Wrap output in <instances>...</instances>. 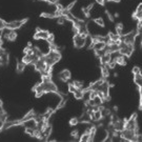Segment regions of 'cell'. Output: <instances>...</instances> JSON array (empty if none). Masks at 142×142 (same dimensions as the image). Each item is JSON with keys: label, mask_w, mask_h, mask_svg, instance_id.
I'll use <instances>...</instances> for the list:
<instances>
[{"label": "cell", "mask_w": 142, "mask_h": 142, "mask_svg": "<svg viewBox=\"0 0 142 142\" xmlns=\"http://www.w3.org/2000/svg\"><path fill=\"white\" fill-rule=\"evenodd\" d=\"M116 64H117V63H116V61H115V60H114V59H113V60H112V61H111V62H109V63H108V68H109V69H111V68H115V66H116Z\"/></svg>", "instance_id": "36"}, {"label": "cell", "mask_w": 142, "mask_h": 142, "mask_svg": "<svg viewBox=\"0 0 142 142\" xmlns=\"http://www.w3.org/2000/svg\"><path fill=\"white\" fill-rule=\"evenodd\" d=\"M17 37H18V34H17L16 30H12L10 32V34H8L7 40V41H10V42H13V41H15V40L17 39Z\"/></svg>", "instance_id": "17"}, {"label": "cell", "mask_w": 142, "mask_h": 142, "mask_svg": "<svg viewBox=\"0 0 142 142\" xmlns=\"http://www.w3.org/2000/svg\"><path fill=\"white\" fill-rule=\"evenodd\" d=\"M133 18L138 20V21H141L142 20V11H137L136 10V12L133 14Z\"/></svg>", "instance_id": "25"}, {"label": "cell", "mask_w": 142, "mask_h": 142, "mask_svg": "<svg viewBox=\"0 0 142 142\" xmlns=\"http://www.w3.org/2000/svg\"><path fill=\"white\" fill-rule=\"evenodd\" d=\"M68 92L69 93H72V94H74V93L75 92H76L77 91V88H76V86H75L74 85V83L73 82H72V83H68Z\"/></svg>", "instance_id": "29"}, {"label": "cell", "mask_w": 142, "mask_h": 142, "mask_svg": "<svg viewBox=\"0 0 142 142\" xmlns=\"http://www.w3.org/2000/svg\"><path fill=\"white\" fill-rule=\"evenodd\" d=\"M102 119H103V116H102L101 111H98V112L94 113V116H93V121H100Z\"/></svg>", "instance_id": "22"}, {"label": "cell", "mask_w": 142, "mask_h": 142, "mask_svg": "<svg viewBox=\"0 0 142 142\" xmlns=\"http://www.w3.org/2000/svg\"><path fill=\"white\" fill-rule=\"evenodd\" d=\"M115 28H116V33L119 34V35H122V32H123V28H124V25L122 22H118L117 24L115 25Z\"/></svg>", "instance_id": "21"}, {"label": "cell", "mask_w": 142, "mask_h": 142, "mask_svg": "<svg viewBox=\"0 0 142 142\" xmlns=\"http://www.w3.org/2000/svg\"><path fill=\"white\" fill-rule=\"evenodd\" d=\"M43 88H44L45 93H57V86L52 80L47 82H43Z\"/></svg>", "instance_id": "8"}, {"label": "cell", "mask_w": 142, "mask_h": 142, "mask_svg": "<svg viewBox=\"0 0 142 142\" xmlns=\"http://www.w3.org/2000/svg\"><path fill=\"white\" fill-rule=\"evenodd\" d=\"M135 51V44H126V43H123L120 45V50H119V53L123 56H126V57H131L132 54L134 53Z\"/></svg>", "instance_id": "2"}, {"label": "cell", "mask_w": 142, "mask_h": 142, "mask_svg": "<svg viewBox=\"0 0 142 142\" xmlns=\"http://www.w3.org/2000/svg\"><path fill=\"white\" fill-rule=\"evenodd\" d=\"M139 35L137 28L135 31H132L131 33L125 34V35H121V40H122L123 43H126V44H135L136 42V37Z\"/></svg>", "instance_id": "1"}, {"label": "cell", "mask_w": 142, "mask_h": 142, "mask_svg": "<svg viewBox=\"0 0 142 142\" xmlns=\"http://www.w3.org/2000/svg\"><path fill=\"white\" fill-rule=\"evenodd\" d=\"M105 50H106V53L114 54V53H117V52H119L120 45H118L117 43H114V44H112V45H106Z\"/></svg>", "instance_id": "10"}, {"label": "cell", "mask_w": 142, "mask_h": 142, "mask_svg": "<svg viewBox=\"0 0 142 142\" xmlns=\"http://www.w3.org/2000/svg\"><path fill=\"white\" fill-rule=\"evenodd\" d=\"M108 1H111V2H120L121 0H108Z\"/></svg>", "instance_id": "44"}, {"label": "cell", "mask_w": 142, "mask_h": 142, "mask_svg": "<svg viewBox=\"0 0 142 142\" xmlns=\"http://www.w3.org/2000/svg\"><path fill=\"white\" fill-rule=\"evenodd\" d=\"M0 106H3V105H2V101H1V99H0Z\"/></svg>", "instance_id": "47"}, {"label": "cell", "mask_w": 142, "mask_h": 142, "mask_svg": "<svg viewBox=\"0 0 142 142\" xmlns=\"http://www.w3.org/2000/svg\"><path fill=\"white\" fill-rule=\"evenodd\" d=\"M136 141H142V135L139 133L136 134Z\"/></svg>", "instance_id": "38"}, {"label": "cell", "mask_w": 142, "mask_h": 142, "mask_svg": "<svg viewBox=\"0 0 142 142\" xmlns=\"http://www.w3.org/2000/svg\"><path fill=\"white\" fill-rule=\"evenodd\" d=\"M35 117H36V115H35L34 109H31V111L28 112L27 115H24V117L21 119L22 124H23V122H25V121H27V120H30V119H33V118H35Z\"/></svg>", "instance_id": "15"}, {"label": "cell", "mask_w": 142, "mask_h": 142, "mask_svg": "<svg viewBox=\"0 0 142 142\" xmlns=\"http://www.w3.org/2000/svg\"><path fill=\"white\" fill-rule=\"evenodd\" d=\"M47 41H48V44H53V43L55 42V36H54V34L50 33V35H48V38H47Z\"/></svg>", "instance_id": "33"}, {"label": "cell", "mask_w": 142, "mask_h": 142, "mask_svg": "<svg viewBox=\"0 0 142 142\" xmlns=\"http://www.w3.org/2000/svg\"><path fill=\"white\" fill-rule=\"evenodd\" d=\"M7 27V22L4 21V20H2L0 18V30H3V28Z\"/></svg>", "instance_id": "37"}, {"label": "cell", "mask_w": 142, "mask_h": 142, "mask_svg": "<svg viewBox=\"0 0 142 142\" xmlns=\"http://www.w3.org/2000/svg\"><path fill=\"white\" fill-rule=\"evenodd\" d=\"M68 123H69V125L71 126H76L78 123H79V119L76 117H73V118H71V120L68 121Z\"/></svg>", "instance_id": "27"}, {"label": "cell", "mask_w": 142, "mask_h": 142, "mask_svg": "<svg viewBox=\"0 0 142 142\" xmlns=\"http://www.w3.org/2000/svg\"><path fill=\"white\" fill-rule=\"evenodd\" d=\"M78 134H79V131H78V129H75V131H72L71 136H72L73 138L77 139V138H78Z\"/></svg>", "instance_id": "35"}, {"label": "cell", "mask_w": 142, "mask_h": 142, "mask_svg": "<svg viewBox=\"0 0 142 142\" xmlns=\"http://www.w3.org/2000/svg\"><path fill=\"white\" fill-rule=\"evenodd\" d=\"M86 44V39L82 38L80 36V34H75L74 35V45L77 48H81Z\"/></svg>", "instance_id": "7"}, {"label": "cell", "mask_w": 142, "mask_h": 142, "mask_svg": "<svg viewBox=\"0 0 142 142\" xmlns=\"http://www.w3.org/2000/svg\"><path fill=\"white\" fill-rule=\"evenodd\" d=\"M132 72H133V74H134V76L141 74V69H140V68H138V66H134L132 69Z\"/></svg>", "instance_id": "32"}, {"label": "cell", "mask_w": 142, "mask_h": 142, "mask_svg": "<svg viewBox=\"0 0 142 142\" xmlns=\"http://www.w3.org/2000/svg\"><path fill=\"white\" fill-rule=\"evenodd\" d=\"M114 77H118V73H115L114 74Z\"/></svg>", "instance_id": "46"}, {"label": "cell", "mask_w": 142, "mask_h": 142, "mask_svg": "<svg viewBox=\"0 0 142 142\" xmlns=\"http://www.w3.org/2000/svg\"><path fill=\"white\" fill-rule=\"evenodd\" d=\"M96 1H97L100 5H104V3H105V0H96Z\"/></svg>", "instance_id": "40"}, {"label": "cell", "mask_w": 142, "mask_h": 142, "mask_svg": "<svg viewBox=\"0 0 142 142\" xmlns=\"http://www.w3.org/2000/svg\"><path fill=\"white\" fill-rule=\"evenodd\" d=\"M34 59H35V55H24L21 61L24 64H33Z\"/></svg>", "instance_id": "13"}, {"label": "cell", "mask_w": 142, "mask_h": 142, "mask_svg": "<svg viewBox=\"0 0 142 142\" xmlns=\"http://www.w3.org/2000/svg\"><path fill=\"white\" fill-rule=\"evenodd\" d=\"M25 65H27V64H24L22 61H19L16 64V71L18 72V73H22V72L25 69Z\"/></svg>", "instance_id": "23"}, {"label": "cell", "mask_w": 142, "mask_h": 142, "mask_svg": "<svg viewBox=\"0 0 142 142\" xmlns=\"http://www.w3.org/2000/svg\"><path fill=\"white\" fill-rule=\"evenodd\" d=\"M137 11H142V3H139V5L137 7Z\"/></svg>", "instance_id": "41"}, {"label": "cell", "mask_w": 142, "mask_h": 142, "mask_svg": "<svg viewBox=\"0 0 142 142\" xmlns=\"http://www.w3.org/2000/svg\"><path fill=\"white\" fill-rule=\"evenodd\" d=\"M113 109H114V112H117L118 111V106L117 105H114V106H113Z\"/></svg>", "instance_id": "42"}, {"label": "cell", "mask_w": 142, "mask_h": 142, "mask_svg": "<svg viewBox=\"0 0 142 142\" xmlns=\"http://www.w3.org/2000/svg\"><path fill=\"white\" fill-rule=\"evenodd\" d=\"M93 21L96 23V24L99 25V27H105V23H104V20H103L102 17H98V18L93 19Z\"/></svg>", "instance_id": "24"}, {"label": "cell", "mask_w": 142, "mask_h": 142, "mask_svg": "<svg viewBox=\"0 0 142 142\" xmlns=\"http://www.w3.org/2000/svg\"><path fill=\"white\" fill-rule=\"evenodd\" d=\"M106 47V43L104 41H101V42H97L95 43V44H93V48H94V51H101L103 50V48Z\"/></svg>", "instance_id": "16"}, {"label": "cell", "mask_w": 142, "mask_h": 142, "mask_svg": "<svg viewBox=\"0 0 142 142\" xmlns=\"http://www.w3.org/2000/svg\"><path fill=\"white\" fill-rule=\"evenodd\" d=\"M71 77H72V74L68 69H63V71H61L59 73V79L61 81H63V82L68 81L69 79H71Z\"/></svg>", "instance_id": "9"}, {"label": "cell", "mask_w": 142, "mask_h": 142, "mask_svg": "<svg viewBox=\"0 0 142 142\" xmlns=\"http://www.w3.org/2000/svg\"><path fill=\"white\" fill-rule=\"evenodd\" d=\"M108 37L109 39H112L113 41H115V42H117L118 40H119L120 38H121V35H119V34H114V33H112V32H109L108 33Z\"/></svg>", "instance_id": "20"}, {"label": "cell", "mask_w": 142, "mask_h": 142, "mask_svg": "<svg viewBox=\"0 0 142 142\" xmlns=\"http://www.w3.org/2000/svg\"><path fill=\"white\" fill-rule=\"evenodd\" d=\"M27 46L32 47V46H33V42H32V41H28V42H27Z\"/></svg>", "instance_id": "43"}, {"label": "cell", "mask_w": 142, "mask_h": 142, "mask_svg": "<svg viewBox=\"0 0 142 142\" xmlns=\"http://www.w3.org/2000/svg\"><path fill=\"white\" fill-rule=\"evenodd\" d=\"M139 109L142 111V91H140V103H139Z\"/></svg>", "instance_id": "39"}, {"label": "cell", "mask_w": 142, "mask_h": 142, "mask_svg": "<svg viewBox=\"0 0 142 142\" xmlns=\"http://www.w3.org/2000/svg\"><path fill=\"white\" fill-rule=\"evenodd\" d=\"M114 60L116 61V63L119 65H126V60H125V56L121 55L119 53V56H117L116 58H114Z\"/></svg>", "instance_id": "14"}, {"label": "cell", "mask_w": 142, "mask_h": 142, "mask_svg": "<svg viewBox=\"0 0 142 142\" xmlns=\"http://www.w3.org/2000/svg\"><path fill=\"white\" fill-rule=\"evenodd\" d=\"M73 95H74V98H75V99H77V100L83 99V96H84V89H82V88H78Z\"/></svg>", "instance_id": "18"}, {"label": "cell", "mask_w": 142, "mask_h": 142, "mask_svg": "<svg viewBox=\"0 0 142 142\" xmlns=\"http://www.w3.org/2000/svg\"><path fill=\"white\" fill-rule=\"evenodd\" d=\"M88 133H83V135L80 137V140L79 141H81V142H86V141H88Z\"/></svg>", "instance_id": "31"}, {"label": "cell", "mask_w": 142, "mask_h": 142, "mask_svg": "<svg viewBox=\"0 0 142 142\" xmlns=\"http://www.w3.org/2000/svg\"><path fill=\"white\" fill-rule=\"evenodd\" d=\"M27 18L25 19H22V20H16V21H12V22H7V27H8L11 28V30H18L22 27L23 24H25V23L27 22Z\"/></svg>", "instance_id": "5"}, {"label": "cell", "mask_w": 142, "mask_h": 142, "mask_svg": "<svg viewBox=\"0 0 142 142\" xmlns=\"http://www.w3.org/2000/svg\"><path fill=\"white\" fill-rule=\"evenodd\" d=\"M114 17H115V18H118V17H119V14H118V13H115Z\"/></svg>", "instance_id": "45"}, {"label": "cell", "mask_w": 142, "mask_h": 142, "mask_svg": "<svg viewBox=\"0 0 142 142\" xmlns=\"http://www.w3.org/2000/svg\"><path fill=\"white\" fill-rule=\"evenodd\" d=\"M100 69H101V74H102V78L108 79L109 77V68L108 66V64H101Z\"/></svg>", "instance_id": "12"}, {"label": "cell", "mask_w": 142, "mask_h": 142, "mask_svg": "<svg viewBox=\"0 0 142 142\" xmlns=\"http://www.w3.org/2000/svg\"><path fill=\"white\" fill-rule=\"evenodd\" d=\"M68 21V20H66V18L64 16H59V17H57V23L58 24H60V25H62V24H64V23Z\"/></svg>", "instance_id": "28"}, {"label": "cell", "mask_w": 142, "mask_h": 142, "mask_svg": "<svg viewBox=\"0 0 142 142\" xmlns=\"http://www.w3.org/2000/svg\"><path fill=\"white\" fill-rule=\"evenodd\" d=\"M134 81L135 83L139 86V88H140V91H142V75H136L134 76Z\"/></svg>", "instance_id": "19"}, {"label": "cell", "mask_w": 142, "mask_h": 142, "mask_svg": "<svg viewBox=\"0 0 142 142\" xmlns=\"http://www.w3.org/2000/svg\"><path fill=\"white\" fill-rule=\"evenodd\" d=\"M40 17H42V18H57L56 15H55V13H41L40 14Z\"/></svg>", "instance_id": "26"}, {"label": "cell", "mask_w": 142, "mask_h": 142, "mask_svg": "<svg viewBox=\"0 0 142 142\" xmlns=\"http://www.w3.org/2000/svg\"><path fill=\"white\" fill-rule=\"evenodd\" d=\"M105 14L108 15V18L109 19V21H111V22H114V21H115V17L113 16V15H112L111 13H109L108 11H105Z\"/></svg>", "instance_id": "34"}, {"label": "cell", "mask_w": 142, "mask_h": 142, "mask_svg": "<svg viewBox=\"0 0 142 142\" xmlns=\"http://www.w3.org/2000/svg\"><path fill=\"white\" fill-rule=\"evenodd\" d=\"M138 132L132 131V129L124 128L123 131L120 132V137L126 141H136V134Z\"/></svg>", "instance_id": "3"}, {"label": "cell", "mask_w": 142, "mask_h": 142, "mask_svg": "<svg viewBox=\"0 0 142 142\" xmlns=\"http://www.w3.org/2000/svg\"><path fill=\"white\" fill-rule=\"evenodd\" d=\"M112 54L109 53H105L103 56L100 57V64H108L112 61Z\"/></svg>", "instance_id": "11"}, {"label": "cell", "mask_w": 142, "mask_h": 142, "mask_svg": "<svg viewBox=\"0 0 142 142\" xmlns=\"http://www.w3.org/2000/svg\"><path fill=\"white\" fill-rule=\"evenodd\" d=\"M48 35H50V32L45 31V30H40L39 27L36 28V33L34 34L33 38L35 40H39V39H43V40H47Z\"/></svg>", "instance_id": "6"}, {"label": "cell", "mask_w": 142, "mask_h": 142, "mask_svg": "<svg viewBox=\"0 0 142 142\" xmlns=\"http://www.w3.org/2000/svg\"><path fill=\"white\" fill-rule=\"evenodd\" d=\"M73 83L77 88H82L84 86V82L83 81H73Z\"/></svg>", "instance_id": "30"}, {"label": "cell", "mask_w": 142, "mask_h": 142, "mask_svg": "<svg viewBox=\"0 0 142 142\" xmlns=\"http://www.w3.org/2000/svg\"><path fill=\"white\" fill-rule=\"evenodd\" d=\"M125 128L127 129H132V131L138 132V124H137V114L134 113L129 119H127L125 123Z\"/></svg>", "instance_id": "4"}]
</instances>
